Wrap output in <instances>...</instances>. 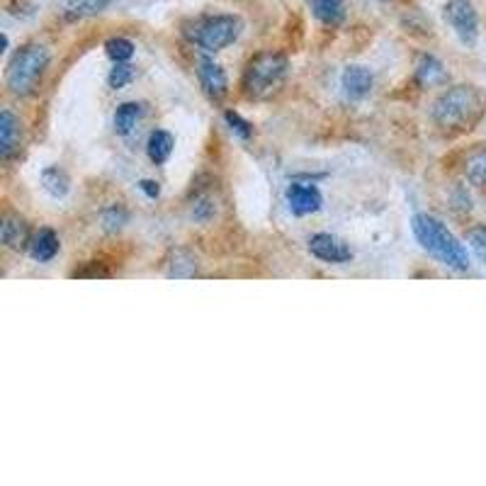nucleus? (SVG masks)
I'll use <instances>...</instances> for the list:
<instances>
[{
	"mask_svg": "<svg viewBox=\"0 0 486 486\" xmlns=\"http://www.w3.org/2000/svg\"><path fill=\"white\" fill-rule=\"evenodd\" d=\"M416 78L421 85H433L440 83L445 78V69L435 56H421V62L416 66Z\"/></svg>",
	"mask_w": 486,
	"mask_h": 486,
	"instance_id": "aec40b11",
	"label": "nucleus"
},
{
	"mask_svg": "<svg viewBox=\"0 0 486 486\" xmlns=\"http://www.w3.org/2000/svg\"><path fill=\"white\" fill-rule=\"evenodd\" d=\"M49 59H52L49 49L42 44H24L23 49H17V54L10 59L8 71H5L10 93L30 95L44 76Z\"/></svg>",
	"mask_w": 486,
	"mask_h": 486,
	"instance_id": "7ed1b4c3",
	"label": "nucleus"
},
{
	"mask_svg": "<svg viewBox=\"0 0 486 486\" xmlns=\"http://www.w3.org/2000/svg\"><path fill=\"white\" fill-rule=\"evenodd\" d=\"M127 219H129V214H127V209L119 207V205H112V207L102 212V226H105V232L122 229V226L127 224Z\"/></svg>",
	"mask_w": 486,
	"mask_h": 486,
	"instance_id": "5701e85b",
	"label": "nucleus"
},
{
	"mask_svg": "<svg viewBox=\"0 0 486 486\" xmlns=\"http://www.w3.org/2000/svg\"><path fill=\"white\" fill-rule=\"evenodd\" d=\"M486 112V95L474 85H455L433 102V122L445 134H464L481 122Z\"/></svg>",
	"mask_w": 486,
	"mask_h": 486,
	"instance_id": "f257e3e1",
	"label": "nucleus"
},
{
	"mask_svg": "<svg viewBox=\"0 0 486 486\" xmlns=\"http://www.w3.org/2000/svg\"><path fill=\"white\" fill-rule=\"evenodd\" d=\"M0 239L8 248L13 251H20V248L30 246V232H27V224H24L23 216L8 214L0 224Z\"/></svg>",
	"mask_w": 486,
	"mask_h": 486,
	"instance_id": "f8f14e48",
	"label": "nucleus"
},
{
	"mask_svg": "<svg viewBox=\"0 0 486 486\" xmlns=\"http://www.w3.org/2000/svg\"><path fill=\"white\" fill-rule=\"evenodd\" d=\"M42 187H44L52 197H66L71 190V178L62 168L52 166V168L42 173Z\"/></svg>",
	"mask_w": 486,
	"mask_h": 486,
	"instance_id": "a211bd4d",
	"label": "nucleus"
},
{
	"mask_svg": "<svg viewBox=\"0 0 486 486\" xmlns=\"http://www.w3.org/2000/svg\"><path fill=\"white\" fill-rule=\"evenodd\" d=\"M139 187H141V193L147 195V197H151V200H156V197L161 195V186H158L156 180H141Z\"/></svg>",
	"mask_w": 486,
	"mask_h": 486,
	"instance_id": "cd10ccee",
	"label": "nucleus"
},
{
	"mask_svg": "<svg viewBox=\"0 0 486 486\" xmlns=\"http://www.w3.org/2000/svg\"><path fill=\"white\" fill-rule=\"evenodd\" d=\"M141 112H144V108H141L139 102H124V105H119L115 112V129L119 134H129L137 127V122H139Z\"/></svg>",
	"mask_w": 486,
	"mask_h": 486,
	"instance_id": "6ab92c4d",
	"label": "nucleus"
},
{
	"mask_svg": "<svg viewBox=\"0 0 486 486\" xmlns=\"http://www.w3.org/2000/svg\"><path fill=\"white\" fill-rule=\"evenodd\" d=\"M372 83H375V78H372L370 69H365V66H348L340 76V85L350 100L365 98L372 91Z\"/></svg>",
	"mask_w": 486,
	"mask_h": 486,
	"instance_id": "9b49d317",
	"label": "nucleus"
},
{
	"mask_svg": "<svg viewBox=\"0 0 486 486\" xmlns=\"http://www.w3.org/2000/svg\"><path fill=\"white\" fill-rule=\"evenodd\" d=\"M309 253L319 258V261L333 262V265H340V262H348L353 258L350 246L346 241H340L338 236H333V233H314L309 239Z\"/></svg>",
	"mask_w": 486,
	"mask_h": 486,
	"instance_id": "0eeeda50",
	"label": "nucleus"
},
{
	"mask_svg": "<svg viewBox=\"0 0 486 486\" xmlns=\"http://www.w3.org/2000/svg\"><path fill=\"white\" fill-rule=\"evenodd\" d=\"M287 202H290V209L292 214L307 216L314 214L324 205V197L319 193L317 186H304V183H292L287 187Z\"/></svg>",
	"mask_w": 486,
	"mask_h": 486,
	"instance_id": "1a4fd4ad",
	"label": "nucleus"
},
{
	"mask_svg": "<svg viewBox=\"0 0 486 486\" xmlns=\"http://www.w3.org/2000/svg\"><path fill=\"white\" fill-rule=\"evenodd\" d=\"M20 141H23V124L10 110L0 112V156L8 161L20 151Z\"/></svg>",
	"mask_w": 486,
	"mask_h": 486,
	"instance_id": "9d476101",
	"label": "nucleus"
},
{
	"mask_svg": "<svg viewBox=\"0 0 486 486\" xmlns=\"http://www.w3.org/2000/svg\"><path fill=\"white\" fill-rule=\"evenodd\" d=\"M110 0H69L63 5V17L69 23H76V20H85V17H93L98 13L108 8Z\"/></svg>",
	"mask_w": 486,
	"mask_h": 486,
	"instance_id": "4468645a",
	"label": "nucleus"
},
{
	"mask_svg": "<svg viewBox=\"0 0 486 486\" xmlns=\"http://www.w3.org/2000/svg\"><path fill=\"white\" fill-rule=\"evenodd\" d=\"M464 176H467V180H470L477 190H484L486 193V147L474 148V151L467 156Z\"/></svg>",
	"mask_w": 486,
	"mask_h": 486,
	"instance_id": "2eb2a0df",
	"label": "nucleus"
},
{
	"mask_svg": "<svg viewBox=\"0 0 486 486\" xmlns=\"http://www.w3.org/2000/svg\"><path fill=\"white\" fill-rule=\"evenodd\" d=\"M147 151H148V158H151L156 166H161V163L168 161V156L173 154V137H170L168 131H163V129L151 131L147 141Z\"/></svg>",
	"mask_w": 486,
	"mask_h": 486,
	"instance_id": "dca6fc26",
	"label": "nucleus"
},
{
	"mask_svg": "<svg viewBox=\"0 0 486 486\" xmlns=\"http://www.w3.org/2000/svg\"><path fill=\"white\" fill-rule=\"evenodd\" d=\"M467 241H470V248L477 253L479 261L486 262V229L484 226H479V229H472L467 233Z\"/></svg>",
	"mask_w": 486,
	"mask_h": 486,
	"instance_id": "a878e982",
	"label": "nucleus"
},
{
	"mask_svg": "<svg viewBox=\"0 0 486 486\" xmlns=\"http://www.w3.org/2000/svg\"><path fill=\"white\" fill-rule=\"evenodd\" d=\"M411 229L414 236L421 243L424 251L438 258L443 265H448L453 271H467L470 268V255L467 248L448 232V226L443 224L440 219L431 214H416L411 219Z\"/></svg>",
	"mask_w": 486,
	"mask_h": 486,
	"instance_id": "f03ea898",
	"label": "nucleus"
},
{
	"mask_svg": "<svg viewBox=\"0 0 486 486\" xmlns=\"http://www.w3.org/2000/svg\"><path fill=\"white\" fill-rule=\"evenodd\" d=\"M212 214H214V205H212V200H209V197H197V200L193 202V216H195V219H200V222H205V219H209Z\"/></svg>",
	"mask_w": 486,
	"mask_h": 486,
	"instance_id": "bb28decb",
	"label": "nucleus"
},
{
	"mask_svg": "<svg viewBox=\"0 0 486 486\" xmlns=\"http://www.w3.org/2000/svg\"><path fill=\"white\" fill-rule=\"evenodd\" d=\"M168 278L176 280H186L193 278L195 272H197V261H195V255H190L187 251H173L168 262Z\"/></svg>",
	"mask_w": 486,
	"mask_h": 486,
	"instance_id": "f3484780",
	"label": "nucleus"
},
{
	"mask_svg": "<svg viewBox=\"0 0 486 486\" xmlns=\"http://www.w3.org/2000/svg\"><path fill=\"white\" fill-rule=\"evenodd\" d=\"M59 236L52 229H39V233H34L30 241V253L34 261L39 262H49L59 253Z\"/></svg>",
	"mask_w": 486,
	"mask_h": 486,
	"instance_id": "ddd939ff",
	"label": "nucleus"
},
{
	"mask_svg": "<svg viewBox=\"0 0 486 486\" xmlns=\"http://www.w3.org/2000/svg\"><path fill=\"white\" fill-rule=\"evenodd\" d=\"M443 15L448 20V24L455 30V34L460 37L462 44L472 47L479 37V15L472 0H448L445 3V10Z\"/></svg>",
	"mask_w": 486,
	"mask_h": 486,
	"instance_id": "423d86ee",
	"label": "nucleus"
},
{
	"mask_svg": "<svg viewBox=\"0 0 486 486\" xmlns=\"http://www.w3.org/2000/svg\"><path fill=\"white\" fill-rule=\"evenodd\" d=\"M131 78H134V66H129L127 62L115 63V69L110 73V88L119 91V88H124V85L129 83Z\"/></svg>",
	"mask_w": 486,
	"mask_h": 486,
	"instance_id": "b1692460",
	"label": "nucleus"
},
{
	"mask_svg": "<svg viewBox=\"0 0 486 486\" xmlns=\"http://www.w3.org/2000/svg\"><path fill=\"white\" fill-rule=\"evenodd\" d=\"M226 124L232 127V131H236L241 139H251L253 137V127H251V122H246L243 117L239 115V112H233V110H229L224 115Z\"/></svg>",
	"mask_w": 486,
	"mask_h": 486,
	"instance_id": "393cba45",
	"label": "nucleus"
},
{
	"mask_svg": "<svg viewBox=\"0 0 486 486\" xmlns=\"http://www.w3.org/2000/svg\"><path fill=\"white\" fill-rule=\"evenodd\" d=\"M197 76H200L202 91L207 93L209 100H224L226 93H229V78H226L224 69L214 63L212 59H200V69H197Z\"/></svg>",
	"mask_w": 486,
	"mask_h": 486,
	"instance_id": "6e6552de",
	"label": "nucleus"
},
{
	"mask_svg": "<svg viewBox=\"0 0 486 486\" xmlns=\"http://www.w3.org/2000/svg\"><path fill=\"white\" fill-rule=\"evenodd\" d=\"M309 5L324 24H338L343 17V0H309Z\"/></svg>",
	"mask_w": 486,
	"mask_h": 486,
	"instance_id": "412c9836",
	"label": "nucleus"
},
{
	"mask_svg": "<svg viewBox=\"0 0 486 486\" xmlns=\"http://www.w3.org/2000/svg\"><path fill=\"white\" fill-rule=\"evenodd\" d=\"M287 76V59L278 52H262L253 56L243 73V91L248 98L262 100L278 91Z\"/></svg>",
	"mask_w": 486,
	"mask_h": 486,
	"instance_id": "20e7f679",
	"label": "nucleus"
},
{
	"mask_svg": "<svg viewBox=\"0 0 486 486\" xmlns=\"http://www.w3.org/2000/svg\"><path fill=\"white\" fill-rule=\"evenodd\" d=\"M105 52L115 63H124L129 62L131 56H134V44H131L129 39L124 37H115L110 39L108 44H105Z\"/></svg>",
	"mask_w": 486,
	"mask_h": 486,
	"instance_id": "4be33fe9",
	"label": "nucleus"
},
{
	"mask_svg": "<svg viewBox=\"0 0 486 486\" xmlns=\"http://www.w3.org/2000/svg\"><path fill=\"white\" fill-rule=\"evenodd\" d=\"M241 34V20L236 15H212L202 17L195 23V30L190 37L195 44L205 52H222L229 44H233Z\"/></svg>",
	"mask_w": 486,
	"mask_h": 486,
	"instance_id": "39448f33",
	"label": "nucleus"
}]
</instances>
